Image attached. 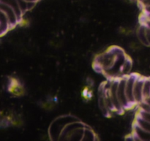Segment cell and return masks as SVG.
I'll return each mask as SVG.
<instances>
[{
	"instance_id": "6da1fadb",
	"label": "cell",
	"mask_w": 150,
	"mask_h": 141,
	"mask_svg": "<svg viewBox=\"0 0 150 141\" xmlns=\"http://www.w3.org/2000/svg\"><path fill=\"white\" fill-rule=\"evenodd\" d=\"M123 51L120 46H111L105 50L103 53L98 54L95 56L93 61V67L97 72L103 73L111 68L114 64L117 55Z\"/></svg>"
},
{
	"instance_id": "7a4b0ae2",
	"label": "cell",
	"mask_w": 150,
	"mask_h": 141,
	"mask_svg": "<svg viewBox=\"0 0 150 141\" xmlns=\"http://www.w3.org/2000/svg\"><path fill=\"white\" fill-rule=\"evenodd\" d=\"M78 120L79 119L76 117L70 116H60L56 118L50 125L49 130H48L50 138L54 140H59L62 131L64 128V127L69 123L78 121Z\"/></svg>"
},
{
	"instance_id": "3957f363",
	"label": "cell",
	"mask_w": 150,
	"mask_h": 141,
	"mask_svg": "<svg viewBox=\"0 0 150 141\" xmlns=\"http://www.w3.org/2000/svg\"><path fill=\"white\" fill-rule=\"evenodd\" d=\"M138 75H139V74H137V73H130L129 75L126 76L125 93L127 101L130 104V108H133L136 105L134 100V97H133V86H134L135 80H136Z\"/></svg>"
},
{
	"instance_id": "277c9868",
	"label": "cell",
	"mask_w": 150,
	"mask_h": 141,
	"mask_svg": "<svg viewBox=\"0 0 150 141\" xmlns=\"http://www.w3.org/2000/svg\"><path fill=\"white\" fill-rule=\"evenodd\" d=\"M125 81H126V76L125 77H121L118 78V86H117V97H118L119 101L120 102L122 108L126 111L127 109H130V104L127 101V96L125 93Z\"/></svg>"
},
{
	"instance_id": "5b68a950",
	"label": "cell",
	"mask_w": 150,
	"mask_h": 141,
	"mask_svg": "<svg viewBox=\"0 0 150 141\" xmlns=\"http://www.w3.org/2000/svg\"><path fill=\"white\" fill-rule=\"evenodd\" d=\"M0 10L7 16L10 29H14L18 24H19V20L16 16V13L10 6L0 1Z\"/></svg>"
},
{
	"instance_id": "8992f818",
	"label": "cell",
	"mask_w": 150,
	"mask_h": 141,
	"mask_svg": "<svg viewBox=\"0 0 150 141\" xmlns=\"http://www.w3.org/2000/svg\"><path fill=\"white\" fill-rule=\"evenodd\" d=\"M144 78L145 77L139 75L135 80L133 86V97L136 105L143 101V85Z\"/></svg>"
},
{
	"instance_id": "52a82bcc",
	"label": "cell",
	"mask_w": 150,
	"mask_h": 141,
	"mask_svg": "<svg viewBox=\"0 0 150 141\" xmlns=\"http://www.w3.org/2000/svg\"><path fill=\"white\" fill-rule=\"evenodd\" d=\"M132 139L133 140H149L150 141V132L146 131L136 124H133Z\"/></svg>"
},
{
	"instance_id": "ba28073f",
	"label": "cell",
	"mask_w": 150,
	"mask_h": 141,
	"mask_svg": "<svg viewBox=\"0 0 150 141\" xmlns=\"http://www.w3.org/2000/svg\"><path fill=\"white\" fill-rule=\"evenodd\" d=\"M8 91L9 92L14 94L15 96H21L24 93V89L22 85L21 84L20 82L17 80V79L14 78H11L10 79V82H9L8 85Z\"/></svg>"
},
{
	"instance_id": "9c48e42d",
	"label": "cell",
	"mask_w": 150,
	"mask_h": 141,
	"mask_svg": "<svg viewBox=\"0 0 150 141\" xmlns=\"http://www.w3.org/2000/svg\"><path fill=\"white\" fill-rule=\"evenodd\" d=\"M0 1L10 6L14 10V12L16 13V16H17L19 20V23H20V22L23 19V14L21 12V10L18 2V0H0Z\"/></svg>"
},
{
	"instance_id": "30bf717a",
	"label": "cell",
	"mask_w": 150,
	"mask_h": 141,
	"mask_svg": "<svg viewBox=\"0 0 150 141\" xmlns=\"http://www.w3.org/2000/svg\"><path fill=\"white\" fill-rule=\"evenodd\" d=\"M136 35H137V37L139 40L140 41L142 45H145L146 47H149V42H148L147 37H146V26L144 24L141 23L139 29H137L136 32Z\"/></svg>"
},
{
	"instance_id": "8fae6325",
	"label": "cell",
	"mask_w": 150,
	"mask_h": 141,
	"mask_svg": "<svg viewBox=\"0 0 150 141\" xmlns=\"http://www.w3.org/2000/svg\"><path fill=\"white\" fill-rule=\"evenodd\" d=\"M132 68H133V61L130 56H127L122 67L121 73H120L121 77H125V76L129 75L131 73Z\"/></svg>"
},
{
	"instance_id": "7c38bea8",
	"label": "cell",
	"mask_w": 150,
	"mask_h": 141,
	"mask_svg": "<svg viewBox=\"0 0 150 141\" xmlns=\"http://www.w3.org/2000/svg\"><path fill=\"white\" fill-rule=\"evenodd\" d=\"M97 140V135L95 133L94 130L90 127H86L83 129V137L81 140Z\"/></svg>"
},
{
	"instance_id": "4fadbf2b",
	"label": "cell",
	"mask_w": 150,
	"mask_h": 141,
	"mask_svg": "<svg viewBox=\"0 0 150 141\" xmlns=\"http://www.w3.org/2000/svg\"><path fill=\"white\" fill-rule=\"evenodd\" d=\"M134 123L137 124L138 126H139L140 127H142V129L146 130V131L150 132V122H149V121H145V120L142 119V118L136 116Z\"/></svg>"
},
{
	"instance_id": "5bb4252c",
	"label": "cell",
	"mask_w": 150,
	"mask_h": 141,
	"mask_svg": "<svg viewBox=\"0 0 150 141\" xmlns=\"http://www.w3.org/2000/svg\"><path fill=\"white\" fill-rule=\"evenodd\" d=\"M150 96V78L145 77L143 85V99Z\"/></svg>"
},
{
	"instance_id": "9a60e30c",
	"label": "cell",
	"mask_w": 150,
	"mask_h": 141,
	"mask_svg": "<svg viewBox=\"0 0 150 141\" xmlns=\"http://www.w3.org/2000/svg\"><path fill=\"white\" fill-rule=\"evenodd\" d=\"M137 116L140 117V118H142V119L150 122V112H145V111H142L139 110L137 114Z\"/></svg>"
},
{
	"instance_id": "2e32d148",
	"label": "cell",
	"mask_w": 150,
	"mask_h": 141,
	"mask_svg": "<svg viewBox=\"0 0 150 141\" xmlns=\"http://www.w3.org/2000/svg\"><path fill=\"white\" fill-rule=\"evenodd\" d=\"M10 30H9L7 28H6L5 26H3V25L1 23V22H0V37H3L4 35H5Z\"/></svg>"
},
{
	"instance_id": "e0dca14e",
	"label": "cell",
	"mask_w": 150,
	"mask_h": 141,
	"mask_svg": "<svg viewBox=\"0 0 150 141\" xmlns=\"http://www.w3.org/2000/svg\"><path fill=\"white\" fill-rule=\"evenodd\" d=\"M141 23L144 25L146 27L150 29V20H146V19H140Z\"/></svg>"
},
{
	"instance_id": "ac0fdd59",
	"label": "cell",
	"mask_w": 150,
	"mask_h": 141,
	"mask_svg": "<svg viewBox=\"0 0 150 141\" xmlns=\"http://www.w3.org/2000/svg\"><path fill=\"white\" fill-rule=\"evenodd\" d=\"M142 9V11H143V13H145V14H150V6L149 7H143Z\"/></svg>"
},
{
	"instance_id": "d6986e66",
	"label": "cell",
	"mask_w": 150,
	"mask_h": 141,
	"mask_svg": "<svg viewBox=\"0 0 150 141\" xmlns=\"http://www.w3.org/2000/svg\"><path fill=\"white\" fill-rule=\"evenodd\" d=\"M146 37H147L148 42H149V45L150 47V29L146 27Z\"/></svg>"
},
{
	"instance_id": "ffe728a7",
	"label": "cell",
	"mask_w": 150,
	"mask_h": 141,
	"mask_svg": "<svg viewBox=\"0 0 150 141\" xmlns=\"http://www.w3.org/2000/svg\"><path fill=\"white\" fill-rule=\"evenodd\" d=\"M143 101H144V102H146V103H147L148 105H149V106H150V96L149 97H147L144 98Z\"/></svg>"
},
{
	"instance_id": "44dd1931",
	"label": "cell",
	"mask_w": 150,
	"mask_h": 141,
	"mask_svg": "<svg viewBox=\"0 0 150 141\" xmlns=\"http://www.w3.org/2000/svg\"><path fill=\"white\" fill-rule=\"evenodd\" d=\"M26 1H29V2H36L38 3L40 0H25Z\"/></svg>"
},
{
	"instance_id": "7402d4cb",
	"label": "cell",
	"mask_w": 150,
	"mask_h": 141,
	"mask_svg": "<svg viewBox=\"0 0 150 141\" xmlns=\"http://www.w3.org/2000/svg\"><path fill=\"white\" fill-rule=\"evenodd\" d=\"M130 1H136V2H137V3H139V2H141V1H144V0H130Z\"/></svg>"
},
{
	"instance_id": "603a6c76",
	"label": "cell",
	"mask_w": 150,
	"mask_h": 141,
	"mask_svg": "<svg viewBox=\"0 0 150 141\" xmlns=\"http://www.w3.org/2000/svg\"><path fill=\"white\" fill-rule=\"evenodd\" d=\"M149 78H150V77H149Z\"/></svg>"
}]
</instances>
